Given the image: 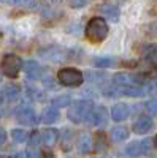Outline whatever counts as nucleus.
<instances>
[{
    "label": "nucleus",
    "instance_id": "nucleus-1",
    "mask_svg": "<svg viewBox=\"0 0 157 158\" xmlns=\"http://www.w3.org/2000/svg\"><path fill=\"white\" fill-rule=\"evenodd\" d=\"M94 114V104L87 100H78L68 108V118L73 123H81L84 120H90Z\"/></svg>",
    "mask_w": 157,
    "mask_h": 158
},
{
    "label": "nucleus",
    "instance_id": "nucleus-2",
    "mask_svg": "<svg viewBox=\"0 0 157 158\" xmlns=\"http://www.w3.org/2000/svg\"><path fill=\"white\" fill-rule=\"evenodd\" d=\"M110 29H108V24L103 18H92L89 21V24L86 25V36L89 41L92 43H100L107 38Z\"/></svg>",
    "mask_w": 157,
    "mask_h": 158
},
{
    "label": "nucleus",
    "instance_id": "nucleus-3",
    "mask_svg": "<svg viewBox=\"0 0 157 158\" xmlns=\"http://www.w3.org/2000/svg\"><path fill=\"white\" fill-rule=\"evenodd\" d=\"M57 79L62 85H67V87H78L83 84V74L80 70L76 68H62L57 73Z\"/></svg>",
    "mask_w": 157,
    "mask_h": 158
},
{
    "label": "nucleus",
    "instance_id": "nucleus-4",
    "mask_svg": "<svg viewBox=\"0 0 157 158\" xmlns=\"http://www.w3.org/2000/svg\"><path fill=\"white\" fill-rule=\"evenodd\" d=\"M22 67V60L15 56V54H7L3 56L2 62H0V68H2L3 74L8 77H16L19 74V70Z\"/></svg>",
    "mask_w": 157,
    "mask_h": 158
},
{
    "label": "nucleus",
    "instance_id": "nucleus-5",
    "mask_svg": "<svg viewBox=\"0 0 157 158\" xmlns=\"http://www.w3.org/2000/svg\"><path fill=\"white\" fill-rule=\"evenodd\" d=\"M16 118L22 125H35L37 123V112L29 104H21L16 109Z\"/></svg>",
    "mask_w": 157,
    "mask_h": 158
},
{
    "label": "nucleus",
    "instance_id": "nucleus-6",
    "mask_svg": "<svg viewBox=\"0 0 157 158\" xmlns=\"http://www.w3.org/2000/svg\"><path fill=\"white\" fill-rule=\"evenodd\" d=\"M151 149V139H145V141H135L132 144H129V146L125 147L124 153L127 156H140L143 153H148Z\"/></svg>",
    "mask_w": 157,
    "mask_h": 158
},
{
    "label": "nucleus",
    "instance_id": "nucleus-7",
    "mask_svg": "<svg viewBox=\"0 0 157 158\" xmlns=\"http://www.w3.org/2000/svg\"><path fill=\"white\" fill-rule=\"evenodd\" d=\"M154 123H152V118L148 117V115H140L135 123H133V131L137 135H146L152 130Z\"/></svg>",
    "mask_w": 157,
    "mask_h": 158
},
{
    "label": "nucleus",
    "instance_id": "nucleus-8",
    "mask_svg": "<svg viewBox=\"0 0 157 158\" xmlns=\"http://www.w3.org/2000/svg\"><path fill=\"white\" fill-rule=\"evenodd\" d=\"M129 112L130 111H129V106L125 103H116L111 108V117L114 122H124L129 117Z\"/></svg>",
    "mask_w": 157,
    "mask_h": 158
},
{
    "label": "nucleus",
    "instance_id": "nucleus-9",
    "mask_svg": "<svg viewBox=\"0 0 157 158\" xmlns=\"http://www.w3.org/2000/svg\"><path fill=\"white\" fill-rule=\"evenodd\" d=\"M57 141H59V131L57 130H54V128L43 130V133H41V142H43V146L52 147V146H56Z\"/></svg>",
    "mask_w": 157,
    "mask_h": 158
},
{
    "label": "nucleus",
    "instance_id": "nucleus-10",
    "mask_svg": "<svg viewBox=\"0 0 157 158\" xmlns=\"http://www.w3.org/2000/svg\"><path fill=\"white\" fill-rule=\"evenodd\" d=\"M90 122L98 125V127L107 125V122H108V111H107V108H105V106H97L94 109V114H92Z\"/></svg>",
    "mask_w": 157,
    "mask_h": 158
},
{
    "label": "nucleus",
    "instance_id": "nucleus-11",
    "mask_svg": "<svg viewBox=\"0 0 157 158\" xmlns=\"http://www.w3.org/2000/svg\"><path fill=\"white\" fill-rule=\"evenodd\" d=\"M24 71H25V74H27L29 79H38L40 77V73H41V67H40L38 62L29 60V62H25V65H24Z\"/></svg>",
    "mask_w": 157,
    "mask_h": 158
},
{
    "label": "nucleus",
    "instance_id": "nucleus-12",
    "mask_svg": "<svg viewBox=\"0 0 157 158\" xmlns=\"http://www.w3.org/2000/svg\"><path fill=\"white\" fill-rule=\"evenodd\" d=\"M78 149H80L81 155H87L90 150H92V138L87 133H83L78 139Z\"/></svg>",
    "mask_w": 157,
    "mask_h": 158
},
{
    "label": "nucleus",
    "instance_id": "nucleus-13",
    "mask_svg": "<svg viewBox=\"0 0 157 158\" xmlns=\"http://www.w3.org/2000/svg\"><path fill=\"white\" fill-rule=\"evenodd\" d=\"M57 118H59V111H57L56 106H48V108L43 109V112H41V120H43L45 123H54Z\"/></svg>",
    "mask_w": 157,
    "mask_h": 158
},
{
    "label": "nucleus",
    "instance_id": "nucleus-14",
    "mask_svg": "<svg viewBox=\"0 0 157 158\" xmlns=\"http://www.w3.org/2000/svg\"><path fill=\"white\" fill-rule=\"evenodd\" d=\"M100 11H102L108 19H111V21H114V22L119 19V8H117L116 5H113V3H105V5H102V6H100Z\"/></svg>",
    "mask_w": 157,
    "mask_h": 158
},
{
    "label": "nucleus",
    "instance_id": "nucleus-15",
    "mask_svg": "<svg viewBox=\"0 0 157 158\" xmlns=\"http://www.w3.org/2000/svg\"><path fill=\"white\" fill-rule=\"evenodd\" d=\"M117 60L114 57H95L94 59V65L98 68H113L116 67Z\"/></svg>",
    "mask_w": 157,
    "mask_h": 158
},
{
    "label": "nucleus",
    "instance_id": "nucleus-16",
    "mask_svg": "<svg viewBox=\"0 0 157 158\" xmlns=\"http://www.w3.org/2000/svg\"><path fill=\"white\" fill-rule=\"evenodd\" d=\"M129 138V131L124 128V127H116L111 130V139L114 142H122Z\"/></svg>",
    "mask_w": 157,
    "mask_h": 158
},
{
    "label": "nucleus",
    "instance_id": "nucleus-17",
    "mask_svg": "<svg viewBox=\"0 0 157 158\" xmlns=\"http://www.w3.org/2000/svg\"><path fill=\"white\" fill-rule=\"evenodd\" d=\"M143 56L148 59V62H151L157 68V46H148L145 51H143Z\"/></svg>",
    "mask_w": 157,
    "mask_h": 158
},
{
    "label": "nucleus",
    "instance_id": "nucleus-18",
    "mask_svg": "<svg viewBox=\"0 0 157 158\" xmlns=\"http://www.w3.org/2000/svg\"><path fill=\"white\" fill-rule=\"evenodd\" d=\"M70 103H72V98L68 95H60V97H56L54 100H52V106H56V108H67Z\"/></svg>",
    "mask_w": 157,
    "mask_h": 158
},
{
    "label": "nucleus",
    "instance_id": "nucleus-19",
    "mask_svg": "<svg viewBox=\"0 0 157 158\" xmlns=\"http://www.w3.org/2000/svg\"><path fill=\"white\" fill-rule=\"evenodd\" d=\"M11 138H13V141H15V142L22 144V142L27 141V133H25L24 130H18V128H15V130L11 131Z\"/></svg>",
    "mask_w": 157,
    "mask_h": 158
},
{
    "label": "nucleus",
    "instance_id": "nucleus-20",
    "mask_svg": "<svg viewBox=\"0 0 157 158\" xmlns=\"http://www.w3.org/2000/svg\"><path fill=\"white\" fill-rule=\"evenodd\" d=\"M5 97L10 98V100L16 98V97H18V87H15V85H7V87H5Z\"/></svg>",
    "mask_w": 157,
    "mask_h": 158
},
{
    "label": "nucleus",
    "instance_id": "nucleus-21",
    "mask_svg": "<svg viewBox=\"0 0 157 158\" xmlns=\"http://www.w3.org/2000/svg\"><path fill=\"white\" fill-rule=\"evenodd\" d=\"M72 136H73V131H72V130H63V141H62V147H63V149H67V144L70 146Z\"/></svg>",
    "mask_w": 157,
    "mask_h": 158
},
{
    "label": "nucleus",
    "instance_id": "nucleus-22",
    "mask_svg": "<svg viewBox=\"0 0 157 158\" xmlns=\"http://www.w3.org/2000/svg\"><path fill=\"white\" fill-rule=\"evenodd\" d=\"M146 109L151 114H157V100H149L146 103Z\"/></svg>",
    "mask_w": 157,
    "mask_h": 158
},
{
    "label": "nucleus",
    "instance_id": "nucleus-23",
    "mask_svg": "<svg viewBox=\"0 0 157 158\" xmlns=\"http://www.w3.org/2000/svg\"><path fill=\"white\" fill-rule=\"evenodd\" d=\"M27 158H41V155H40V152H38V150L29 149V152H27Z\"/></svg>",
    "mask_w": 157,
    "mask_h": 158
},
{
    "label": "nucleus",
    "instance_id": "nucleus-24",
    "mask_svg": "<svg viewBox=\"0 0 157 158\" xmlns=\"http://www.w3.org/2000/svg\"><path fill=\"white\" fill-rule=\"evenodd\" d=\"M38 141H41V138H40V135H38L37 131H33L32 136H30V144H32V146H35V144H37Z\"/></svg>",
    "mask_w": 157,
    "mask_h": 158
},
{
    "label": "nucleus",
    "instance_id": "nucleus-25",
    "mask_svg": "<svg viewBox=\"0 0 157 158\" xmlns=\"http://www.w3.org/2000/svg\"><path fill=\"white\" fill-rule=\"evenodd\" d=\"M70 5H72L73 8H83V6L87 5V2H84V0H83V2H72Z\"/></svg>",
    "mask_w": 157,
    "mask_h": 158
},
{
    "label": "nucleus",
    "instance_id": "nucleus-26",
    "mask_svg": "<svg viewBox=\"0 0 157 158\" xmlns=\"http://www.w3.org/2000/svg\"><path fill=\"white\" fill-rule=\"evenodd\" d=\"M5 139H7V133H5V130L3 128H0V146L5 142Z\"/></svg>",
    "mask_w": 157,
    "mask_h": 158
},
{
    "label": "nucleus",
    "instance_id": "nucleus-27",
    "mask_svg": "<svg viewBox=\"0 0 157 158\" xmlns=\"http://www.w3.org/2000/svg\"><path fill=\"white\" fill-rule=\"evenodd\" d=\"M13 158H25V156H24V153H22V152H18V153L13 155Z\"/></svg>",
    "mask_w": 157,
    "mask_h": 158
},
{
    "label": "nucleus",
    "instance_id": "nucleus-28",
    "mask_svg": "<svg viewBox=\"0 0 157 158\" xmlns=\"http://www.w3.org/2000/svg\"><path fill=\"white\" fill-rule=\"evenodd\" d=\"M2 101H3V95L0 94V104H2Z\"/></svg>",
    "mask_w": 157,
    "mask_h": 158
},
{
    "label": "nucleus",
    "instance_id": "nucleus-29",
    "mask_svg": "<svg viewBox=\"0 0 157 158\" xmlns=\"http://www.w3.org/2000/svg\"><path fill=\"white\" fill-rule=\"evenodd\" d=\"M155 147H157V136H155Z\"/></svg>",
    "mask_w": 157,
    "mask_h": 158
},
{
    "label": "nucleus",
    "instance_id": "nucleus-30",
    "mask_svg": "<svg viewBox=\"0 0 157 158\" xmlns=\"http://www.w3.org/2000/svg\"><path fill=\"white\" fill-rule=\"evenodd\" d=\"M0 158H7V156H0Z\"/></svg>",
    "mask_w": 157,
    "mask_h": 158
},
{
    "label": "nucleus",
    "instance_id": "nucleus-31",
    "mask_svg": "<svg viewBox=\"0 0 157 158\" xmlns=\"http://www.w3.org/2000/svg\"><path fill=\"white\" fill-rule=\"evenodd\" d=\"M46 158H52V156H46Z\"/></svg>",
    "mask_w": 157,
    "mask_h": 158
},
{
    "label": "nucleus",
    "instance_id": "nucleus-32",
    "mask_svg": "<svg viewBox=\"0 0 157 158\" xmlns=\"http://www.w3.org/2000/svg\"><path fill=\"white\" fill-rule=\"evenodd\" d=\"M154 158H157V156H154Z\"/></svg>",
    "mask_w": 157,
    "mask_h": 158
}]
</instances>
